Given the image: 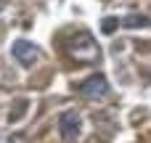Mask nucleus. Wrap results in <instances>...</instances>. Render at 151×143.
Here are the masks:
<instances>
[{
	"label": "nucleus",
	"instance_id": "f03ea898",
	"mask_svg": "<svg viewBox=\"0 0 151 143\" xmlns=\"http://www.w3.org/2000/svg\"><path fill=\"white\" fill-rule=\"evenodd\" d=\"M80 130H82V117H80L74 109L64 111L61 119H58V133H61V138L66 143H74L77 135H80Z\"/></svg>",
	"mask_w": 151,
	"mask_h": 143
},
{
	"label": "nucleus",
	"instance_id": "f257e3e1",
	"mask_svg": "<svg viewBox=\"0 0 151 143\" xmlns=\"http://www.w3.org/2000/svg\"><path fill=\"white\" fill-rule=\"evenodd\" d=\"M64 50H66L74 61H85V64H90V61H98V58H101V48H98V42H96L88 32L69 34V37L64 40Z\"/></svg>",
	"mask_w": 151,
	"mask_h": 143
},
{
	"label": "nucleus",
	"instance_id": "20e7f679",
	"mask_svg": "<svg viewBox=\"0 0 151 143\" xmlns=\"http://www.w3.org/2000/svg\"><path fill=\"white\" fill-rule=\"evenodd\" d=\"M37 56H40V48H37V45H32V42H27V40H16V42H13V58H16L24 69L35 66V64H37Z\"/></svg>",
	"mask_w": 151,
	"mask_h": 143
},
{
	"label": "nucleus",
	"instance_id": "423d86ee",
	"mask_svg": "<svg viewBox=\"0 0 151 143\" xmlns=\"http://www.w3.org/2000/svg\"><path fill=\"white\" fill-rule=\"evenodd\" d=\"M114 27H119V19H106L104 21V32H111Z\"/></svg>",
	"mask_w": 151,
	"mask_h": 143
},
{
	"label": "nucleus",
	"instance_id": "0eeeda50",
	"mask_svg": "<svg viewBox=\"0 0 151 143\" xmlns=\"http://www.w3.org/2000/svg\"><path fill=\"white\" fill-rule=\"evenodd\" d=\"M0 11H3V3H0Z\"/></svg>",
	"mask_w": 151,
	"mask_h": 143
},
{
	"label": "nucleus",
	"instance_id": "7ed1b4c3",
	"mask_svg": "<svg viewBox=\"0 0 151 143\" xmlns=\"http://www.w3.org/2000/svg\"><path fill=\"white\" fill-rule=\"evenodd\" d=\"M80 93H82L85 98H90V101L106 98V96H109V80H106L104 74H93V77H88V80L80 85Z\"/></svg>",
	"mask_w": 151,
	"mask_h": 143
},
{
	"label": "nucleus",
	"instance_id": "39448f33",
	"mask_svg": "<svg viewBox=\"0 0 151 143\" xmlns=\"http://www.w3.org/2000/svg\"><path fill=\"white\" fill-rule=\"evenodd\" d=\"M119 24L122 27H151V19H146V16H127Z\"/></svg>",
	"mask_w": 151,
	"mask_h": 143
}]
</instances>
